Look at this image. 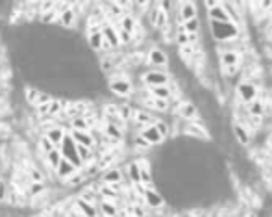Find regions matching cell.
Listing matches in <instances>:
<instances>
[{
	"label": "cell",
	"mask_w": 272,
	"mask_h": 217,
	"mask_svg": "<svg viewBox=\"0 0 272 217\" xmlns=\"http://www.w3.org/2000/svg\"><path fill=\"white\" fill-rule=\"evenodd\" d=\"M209 33H211V37H213L217 45H220V43H233V41L239 39L241 26L232 22V20H228V22L209 20Z\"/></svg>",
	"instance_id": "cell-1"
},
{
	"label": "cell",
	"mask_w": 272,
	"mask_h": 217,
	"mask_svg": "<svg viewBox=\"0 0 272 217\" xmlns=\"http://www.w3.org/2000/svg\"><path fill=\"white\" fill-rule=\"evenodd\" d=\"M59 154H61V158L67 160L69 164L76 169V171H82L85 165L82 164V160H80V156H78V151H76V143L72 141V138L69 136V132H67V136L63 138V141H61V145L58 147Z\"/></svg>",
	"instance_id": "cell-2"
},
{
	"label": "cell",
	"mask_w": 272,
	"mask_h": 217,
	"mask_svg": "<svg viewBox=\"0 0 272 217\" xmlns=\"http://www.w3.org/2000/svg\"><path fill=\"white\" fill-rule=\"evenodd\" d=\"M259 97V89L254 82H248V80H241L237 87H235V99L237 102L243 106H248L250 102Z\"/></svg>",
	"instance_id": "cell-3"
},
{
	"label": "cell",
	"mask_w": 272,
	"mask_h": 217,
	"mask_svg": "<svg viewBox=\"0 0 272 217\" xmlns=\"http://www.w3.org/2000/svg\"><path fill=\"white\" fill-rule=\"evenodd\" d=\"M108 87H110V91L113 93V95L121 97V99H128L130 95L134 93L132 82H130V78L124 76V74H113V76H110Z\"/></svg>",
	"instance_id": "cell-4"
},
{
	"label": "cell",
	"mask_w": 272,
	"mask_h": 217,
	"mask_svg": "<svg viewBox=\"0 0 272 217\" xmlns=\"http://www.w3.org/2000/svg\"><path fill=\"white\" fill-rule=\"evenodd\" d=\"M141 82H142V86H146V87H159V86H168L172 80H170V76H168L167 71L152 69V71L142 72Z\"/></svg>",
	"instance_id": "cell-5"
},
{
	"label": "cell",
	"mask_w": 272,
	"mask_h": 217,
	"mask_svg": "<svg viewBox=\"0 0 272 217\" xmlns=\"http://www.w3.org/2000/svg\"><path fill=\"white\" fill-rule=\"evenodd\" d=\"M232 134L233 138H235V141H237V145H241V147H248V145L252 143V132L248 130L243 123H235L233 121L232 123Z\"/></svg>",
	"instance_id": "cell-6"
},
{
	"label": "cell",
	"mask_w": 272,
	"mask_h": 217,
	"mask_svg": "<svg viewBox=\"0 0 272 217\" xmlns=\"http://www.w3.org/2000/svg\"><path fill=\"white\" fill-rule=\"evenodd\" d=\"M132 121L136 123V126L139 130L142 128H146V126H152L157 121L154 117V113L150 112V110H144V108H139V110H134V115H132Z\"/></svg>",
	"instance_id": "cell-7"
},
{
	"label": "cell",
	"mask_w": 272,
	"mask_h": 217,
	"mask_svg": "<svg viewBox=\"0 0 272 217\" xmlns=\"http://www.w3.org/2000/svg\"><path fill=\"white\" fill-rule=\"evenodd\" d=\"M146 61H148L152 67H155V69H159V71H161L163 67L168 65V54L165 52L163 48L154 46V48H150L148 54H146Z\"/></svg>",
	"instance_id": "cell-8"
},
{
	"label": "cell",
	"mask_w": 272,
	"mask_h": 217,
	"mask_svg": "<svg viewBox=\"0 0 272 217\" xmlns=\"http://www.w3.org/2000/svg\"><path fill=\"white\" fill-rule=\"evenodd\" d=\"M142 201L150 208H163L165 206V197L161 195V191L154 190V188H144L142 190Z\"/></svg>",
	"instance_id": "cell-9"
},
{
	"label": "cell",
	"mask_w": 272,
	"mask_h": 217,
	"mask_svg": "<svg viewBox=\"0 0 272 217\" xmlns=\"http://www.w3.org/2000/svg\"><path fill=\"white\" fill-rule=\"evenodd\" d=\"M241 58H243V54H241L239 50H222V52H219L220 69L241 67Z\"/></svg>",
	"instance_id": "cell-10"
},
{
	"label": "cell",
	"mask_w": 272,
	"mask_h": 217,
	"mask_svg": "<svg viewBox=\"0 0 272 217\" xmlns=\"http://www.w3.org/2000/svg\"><path fill=\"white\" fill-rule=\"evenodd\" d=\"M69 136H71L72 141H74L76 145H82V147H87V149H95V145H97L95 136H93L89 130H87V132L71 130V132H69Z\"/></svg>",
	"instance_id": "cell-11"
},
{
	"label": "cell",
	"mask_w": 272,
	"mask_h": 217,
	"mask_svg": "<svg viewBox=\"0 0 272 217\" xmlns=\"http://www.w3.org/2000/svg\"><path fill=\"white\" fill-rule=\"evenodd\" d=\"M139 136H141L146 143L150 145V147H155V145H161L163 141H165V138H163L161 134L157 132V128H155L154 125L152 126H146V128H142L141 132H139Z\"/></svg>",
	"instance_id": "cell-12"
},
{
	"label": "cell",
	"mask_w": 272,
	"mask_h": 217,
	"mask_svg": "<svg viewBox=\"0 0 272 217\" xmlns=\"http://www.w3.org/2000/svg\"><path fill=\"white\" fill-rule=\"evenodd\" d=\"M100 178H102V184L106 186H119V184H123L124 173L121 171L119 167H111L108 171H104Z\"/></svg>",
	"instance_id": "cell-13"
},
{
	"label": "cell",
	"mask_w": 272,
	"mask_h": 217,
	"mask_svg": "<svg viewBox=\"0 0 272 217\" xmlns=\"http://www.w3.org/2000/svg\"><path fill=\"white\" fill-rule=\"evenodd\" d=\"M198 11H196V4L194 2H181L180 4V11H178V20L181 22H187L191 19H196L198 17Z\"/></svg>",
	"instance_id": "cell-14"
},
{
	"label": "cell",
	"mask_w": 272,
	"mask_h": 217,
	"mask_svg": "<svg viewBox=\"0 0 272 217\" xmlns=\"http://www.w3.org/2000/svg\"><path fill=\"white\" fill-rule=\"evenodd\" d=\"M207 20H215V22H228L230 20L226 9L222 7V2H215V6L207 9Z\"/></svg>",
	"instance_id": "cell-15"
},
{
	"label": "cell",
	"mask_w": 272,
	"mask_h": 217,
	"mask_svg": "<svg viewBox=\"0 0 272 217\" xmlns=\"http://www.w3.org/2000/svg\"><path fill=\"white\" fill-rule=\"evenodd\" d=\"M117 28L119 30H123L124 33H128V35H136L137 32V22H136V17L134 15H130V13H124L123 15V19L117 22Z\"/></svg>",
	"instance_id": "cell-16"
},
{
	"label": "cell",
	"mask_w": 272,
	"mask_h": 217,
	"mask_svg": "<svg viewBox=\"0 0 272 217\" xmlns=\"http://www.w3.org/2000/svg\"><path fill=\"white\" fill-rule=\"evenodd\" d=\"M67 136V132H65V128L63 126H52V128H48V130L45 132V138L46 139H50L52 141V145L58 149L59 145H61V141H63V138Z\"/></svg>",
	"instance_id": "cell-17"
},
{
	"label": "cell",
	"mask_w": 272,
	"mask_h": 217,
	"mask_svg": "<svg viewBox=\"0 0 272 217\" xmlns=\"http://www.w3.org/2000/svg\"><path fill=\"white\" fill-rule=\"evenodd\" d=\"M97 210L98 214L102 217H117L119 216V208H117L115 203H111V201H100V203H97Z\"/></svg>",
	"instance_id": "cell-18"
},
{
	"label": "cell",
	"mask_w": 272,
	"mask_h": 217,
	"mask_svg": "<svg viewBox=\"0 0 272 217\" xmlns=\"http://www.w3.org/2000/svg\"><path fill=\"white\" fill-rule=\"evenodd\" d=\"M78 19V13H76V9L74 7H67L65 11H61L59 13V26H63V28H72L74 26V22H76Z\"/></svg>",
	"instance_id": "cell-19"
},
{
	"label": "cell",
	"mask_w": 272,
	"mask_h": 217,
	"mask_svg": "<svg viewBox=\"0 0 272 217\" xmlns=\"http://www.w3.org/2000/svg\"><path fill=\"white\" fill-rule=\"evenodd\" d=\"M74 206H76L78 210L82 212V216L84 217H98V210H97V206L95 204H91V203H85L84 199H76V203H74Z\"/></svg>",
	"instance_id": "cell-20"
},
{
	"label": "cell",
	"mask_w": 272,
	"mask_h": 217,
	"mask_svg": "<svg viewBox=\"0 0 272 217\" xmlns=\"http://www.w3.org/2000/svg\"><path fill=\"white\" fill-rule=\"evenodd\" d=\"M126 177L134 186H141V175H139V162L137 160L126 165Z\"/></svg>",
	"instance_id": "cell-21"
},
{
	"label": "cell",
	"mask_w": 272,
	"mask_h": 217,
	"mask_svg": "<svg viewBox=\"0 0 272 217\" xmlns=\"http://www.w3.org/2000/svg\"><path fill=\"white\" fill-rule=\"evenodd\" d=\"M148 95L152 99L159 100H170L172 99V91L168 86H159V87H148Z\"/></svg>",
	"instance_id": "cell-22"
},
{
	"label": "cell",
	"mask_w": 272,
	"mask_h": 217,
	"mask_svg": "<svg viewBox=\"0 0 272 217\" xmlns=\"http://www.w3.org/2000/svg\"><path fill=\"white\" fill-rule=\"evenodd\" d=\"M87 45H89L91 50H95V52H100V50H102V46H104L102 32L98 30V32L87 33Z\"/></svg>",
	"instance_id": "cell-23"
},
{
	"label": "cell",
	"mask_w": 272,
	"mask_h": 217,
	"mask_svg": "<svg viewBox=\"0 0 272 217\" xmlns=\"http://www.w3.org/2000/svg\"><path fill=\"white\" fill-rule=\"evenodd\" d=\"M74 173H76V169H74V167H72V165L69 164L67 160L61 158V162H59V165H58V167H56V175H58V177L61 178V180H67V178L72 177Z\"/></svg>",
	"instance_id": "cell-24"
},
{
	"label": "cell",
	"mask_w": 272,
	"mask_h": 217,
	"mask_svg": "<svg viewBox=\"0 0 272 217\" xmlns=\"http://www.w3.org/2000/svg\"><path fill=\"white\" fill-rule=\"evenodd\" d=\"M71 130H76V132H87L89 130V125H87V119L84 115H71Z\"/></svg>",
	"instance_id": "cell-25"
},
{
	"label": "cell",
	"mask_w": 272,
	"mask_h": 217,
	"mask_svg": "<svg viewBox=\"0 0 272 217\" xmlns=\"http://www.w3.org/2000/svg\"><path fill=\"white\" fill-rule=\"evenodd\" d=\"M104 134H106L110 139H113V141H123V138H124L123 128L111 125V123H106V126H104Z\"/></svg>",
	"instance_id": "cell-26"
},
{
	"label": "cell",
	"mask_w": 272,
	"mask_h": 217,
	"mask_svg": "<svg viewBox=\"0 0 272 217\" xmlns=\"http://www.w3.org/2000/svg\"><path fill=\"white\" fill-rule=\"evenodd\" d=\"M181 30L187 33V35H193V33H200L202 32V24H200V19H191L187 22H181Z\"/></svg>",
	"instance_id": "cell-27"
},
{
	"label": "cell",
	"mask_w": 272,
	"mask_h": 217,
	"mask_svg": "<svg viewBox=\"0 0 272 217\" xmlns=\"http://www.w3.org/2000/svg\"><path fill=\"white\" fill-rule=\"evenodd\" d=\"M63 112V102L59 99H52L48 102V112H46V117L48 119H56L58 115H61Z\"/></svg>",
	"instance_id": "cell-28"
},
{
	"label": "cell",
	"mask_w": 272,
	"mask_h": 217,
	"mask_svg": "<svg viewBox=\"0 0 272 217\" xmlns=\"http://www.w3.org/2000/svg\"><path fill=\"white\" fill-rule=\"evenodd\" d=\"M45 162H46V165H48L50 169H54V171H56V167H58L59 162H61V154H59L58 149H54L52 152H48V154L45 156Z\"/></svg>",
	"instance_id": "cell-29"
},
{
	"label": "cell",
	"mask_w": 272,
	"mask_h": 217,
	"mask_svg": "<svg viewBox=\"0 0 272 217\" xmlns=\"http://www.w3.org/2000/svg\"><path fill=\"white\" fill-rule=\"evenodd\" d=\"M39 95H41V89H37V87H26L24 89V97H26V102H28V104L37 106Z\"/></svg>",
	"instance_id": "cell-30"
},
{
	"label": "cell",
	"mask_w": 272,
	"mask_h": 217,
	"mask_svg": "<svg viewBox=\"0 0 272 217\" xmlns=\"http://www.w3.org/2000/svg\"><path fill=\"white\" fill-rule=\"evenodd\" d=\"M97 193H100V195H102L104 201H111V203H113L115 199H119V193H117V191L111 190V186H106V184L100 186V188H98Z\"/></svg>",
	"instance_id": "cell-31"
},
{
	"label": "cell",
	"mask_w": 272,
	"mask_h": 217,
	"mask_svg": "<svg viewBox=\"0 0 272 217\" xmlns=\"http://www.w3.org/2000/svg\"><path fill=\"white\" fill-rule=\"evenodd\" d=\"M28 177H30L32 184H45V177H43V173L39 171L37 167H30L28 169Z\"/></svg>",
	"instance_id": "cell-32"
},
{
	"label": "cell",
	"mask_w": 272,
	"mask_h": 217,
	"mask_svg": "<svg viewBox=\"0 0 272 217\" xmlns=\"http://www.w3.org/2000/svg\"><path fill=\"white\" fill-rule=\"evenodd\" d=\"M154 126L157 128V132H159L165 139L170 136V125H168V123H165V121H161V119H157V121L154 123Z\"/></svg>",
	"instance_id": "cell-33"
},
{
	"label": "cell",
	"mask_w": 272,
	"mask_h": 217,
	"mask_svg": "<svg viewBox=\"0 0 272 217\" xmlns=\"http://www.w3.org/2000/svg\"><path fill=\"white\" fill-rule=\"evenodd\" d=\"M7 197H9V188H7V182L0 177V204L7 203Z\"/></svg>",
	"instance_id": "cell-34"
},
{
	"label": "cell",
	"mask_w": 272,
	"mask_h": 217,
	"mask_svg": "<svg viewBox=\"0 0 272 217\" xmlns=\"http://www.w3.org/2000/svg\"><path fill=\"white\" fill-rule=\"evenodd\" d=\"M39 149H41V151H43V154H48V152H52L54 151V149H56V147H54V145H52V141L50 139H46L45 136H43V138L39 139Z\"/></svg>",
	"instance_id": "cell-35"
},
{
	"label": "cell",
	"mask_w": 272,
	"mask_h": 217,
	"mask_svg": "<svg viewBox=\"0 0 272 217\" xmlns=\"http://www.w3.org/2000/svg\"><path fill=\"white\" fill-rule=\"evenodd\" d=\"M85 180V177L84 175H82V173H74V175H72V177H69L67 178V180H65V182H67V186H80L82 184V182H84Z\"/></svg>",
	"instance_id": "cell-36"
},
{
	"label": "cell",
	"mask_w": 272,
	"mask_h": 217,
	"mask_svg": "<svg viewBox=\"0 0 272 217\" xmlns=\"http://www.w3.org/2000/svg\"><path fill=\"white\" fill-rule=\"evenodd\" d=\"M43 191H45V184H32V182H30V195H32V197H37Z\"/></svg>",
	"instance_id": "cell-37"
},
{
	"label": "cell",
	"mask_w": 272,
	"mask_h": 217,
	"mask_svg": "<svg viewBox=\"0 0 272 217\" xmlns=\"http://www.w3.org/2000/svg\"><path fill=\"white\" fill-rule=\"evenodd\" d=\"M134 145H136L137 149H142V151H148V149H150V145L146 143V141H144L141 136H137L136 141H134Z\"/></svg>",
	"instance_id": "cell-38"
},
{
	"label": "cell",
	"mask_w": 272,
	"mask_h": 217,
	"mask_svg": "<svg viewBox=\"0 0 272 217\" xmlns=\"http://www.w3.org/2000/svg\"><path fill=\"white\" fill-rule=\"evenodd\" d=\"M267 145H269V149H272V130L269 134V138H267Z\"/></svg>",
	"instance_id": "cell-39"
},
{
	"label": "cell",
	"mask_w": 272,
	"mask_h": 217,
	"mask_svg": "<svg viewBox=\"0 0 272 217\" xmlns=\"http://www.w3.org/2000/svg\"><path fill=\"white\" fill-rule=\"evenodd\" d=\"M32 217H46L45 214H35V216H32Z\"/></svg>",
	"instance_id": "cell-40"
},
{
	"label": "cell",
	"mask_w": 272,
	"mask_h": 217,
	"mask_svg": "<svg viewBox=\"0 0 272 217\" xmlns=\"http://www.w3.org/2000/svg\"><path fill=\"white\" fill-rule=\"evenodd\" d=\"M271 43H272V32H271Z\"/></svg>",
	"instance_id": "cell-41"
}]
</instances>
